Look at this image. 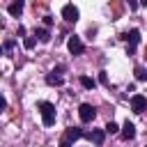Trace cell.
<instances>
[{"mask_svg": "<svg viewBox=\"0 0 147 147\" xmlns=\"http://www.w3.org/2000/svg\"><path fill=\"white\" fill-rule=\"evenodd\" d=\"M37 108H39V113H41V124L44 126H53L55 124V106L51 103V101H39L37 103Z\"/></svg>", "mask_w": 147, "mask_h": 147, "instance_id": "obj_1", "label": "cell"}, {"mask_svg": "<svg viewBox=\"0 0 147 147\" xmlns=\"http://www.w3.org/2000/svg\"><path fill=\"white\" fill-rule=\"evenodd\" d=\"M80 138H85V131L80 129V126H69L67 131H64V136L60 138V147H71L76 140H80Z\"/></svg>", "mask_w": 147, "mask_h": 147, "instance_id": "obj_2", "label": "cell"}, {"mask_svg": "<svg viewBox=\"0 0 147 147\" xmlns=\"http://www.w3.org/2000/svg\"><path fill=\"white\" fill-rule=\"evenodd\" d=\"M119 39H124V41H129V48H126V55H133V51H136V46H138V41H140V30H129V32H122L119 34Z\"/></svg>", "mask_w": 147, "mask_h": 147, "instance_id": "obj_3", "label": "cell"}, {"mask_svg": "<svg viewBox=\"0 0 147 147\" xmlns=\"http://www.w3.org/2000/svg\"><path fill=\"white\" fill-rule=\"evenodd\" d=\"M78 117H80V122H92L94 117H96V108L92 106V103H80L78 106Z\"/></svg>", "mask_w": 147, "mask_h": 147, "instance_id": "obj_4", "label": "cell"}, {"mask_svg": "<svg viewBox=\"0 0 147 147\" xmlns=\"http://www.w3.org/2000/svg\"><path fill=\"white\" fill-rule=\"evenodd\" d=\"M78 16H80V11H78L76 5H64V7H62V18H64L67 23H76Z\"/></svg>", "mask_w": 147, "mask_h": 147, "instance_id": "obj_5", "label": "cell"}, {"mask_svg": "<svg viewBox=\"0 0 147 147\" xmlns=\"http://www.w3.org/2000/svg\"><path fill=\"white\" fill-rule=\"evenodd\" d=\"M67 48H69V53L71 55H80L83 51H85V46H83V41H80V37H69V41H67Z\"/></svg>", "mask_w": 147, "mask_h": 147, "instance_id": "obj_6", "label": "cell"}, {"mask_svg": "<svg viewBox=\"0 0 147 147\" xmlns=\"http://www.w3.org/2000/svg\"><path fill=\"white\" fill-rule=\"evenodd\" d=\"M62 69H64V67H57V69H53L51 74H46V83H48V85H55V87H62V85H64V78L60 76Z\"/></svg>", "mask_w": 147, "mask_h": 147, "instance_id": "obj_7", "label": "cell"}, {"mask_svg": "<svg viewBox=\"0 0 147 147\" xmlns=\"http://www.w3.org/2000/svg\"><path fill=\"white\" fill-rule=\"evenodd\" d=\"M145 108H147V99L142 94H133L131 96V110L140 115V113H145Z\"/></svg>", "mask_w": 147, "mask_h": 147, "instance_id": "obj_8", "label": "cell"}, {"mask_svg": "<svg viewBox=\"0 0 147 147\" xmlns=\"http://www.w3.org/2000/svg\"><path fill=\"white\" fill-rule=\"evenodd\" d=\"M85 138L101 147V145H103V140H106V129H92V131H87V133H85Z\"/></svg>", "mask_w": 147, "mask_h": 147, "instance_id": "obj_9", "label": "cell"}, {"mask_svg": "<svg viewBox=\"0 0 147 147\" xmlns=\"http://www.w3.org/2000/svg\"><path fill=\"white\" fill-rule=\"evenodd\" d=\"M122 138L124 140H133L136 138V126H133V122H124V126H122Z\"/></svg>", "mask_w": 147, "mask_h": 147, "instance_id": "obj_10", "label": "cell"}, {"mask_svg": "<svg viewBox=\"0 0 147 147\" xmlns=\"http://www.w3.org/2000/svg\"><path fill=\"white\" fill-rule=\"evenodd\" d=\"M7 11H9V14L14 16V18H18V16L23 14V0H14V2H11L9 7H7Z\"/></svg>", "mask_w": 147, "mask_h": 147, "instance_id": "obj_11", "label": "cell"}, {"mask_svg": "<svg viewBox=\"0 0 147 147\" xmlns=\"http://www.w3.org/2000/svg\"><path fill=\"white\" fill-rule=\"evenodd\" d=\"M34 37H37L39 41H44V44L51 41V32H48L46 28H37V30H34Z\"/></svg>", "mask_w": 147, "mask_h": 147, "instance_id": "obj_12", "label": "cell"}, {"mask_svg": "<svg viewBox=\"0 0 147 147\" xmlns=\"http://www.w3.org/2000/svg\"><path fill=\"white\" fill-rule=\"evenodd\" d=\"M80 85H83L85 90H94V87H96V80L90 78V76H80Z\"/></svg>", "mask_w": 147, "mask_h": 147, "instance_id": "obj_13", "label": "cell"}, {"mask_svg": "<svg viewBox=\"0 0 147 147\" xmlns=\"http://www.w3.org/2000/svg\"><path fill=\"white\" fill-rule=\"evenodd\" d=\"M136 78L147 83V69H145V67H136Z\"/></svg>", "mask_w": 147, "mask_h": 147, "instance_id": "obj_14", "label": "cell"}, {"mask_svg": "<svg viewBox=\"0 0 147 147\" xmlns=\"http://www.w3.org/2000/svg\"><path fill=\"white\" fill-rule=\"evenodd\" d=\"M34 44H37V37H25L23 39V46L30 51V48H34Z\"/></svg>", "mask_w": 147, "mask_h": 147, "instance_id": "obj_15", "label": "cell"}, {"mask_svg": "<svg viewBox=\"0 0 147 147\" xmlns=\"http://www.w3.org/2000/svg\"><path fill=\"white\" fill-rule=\"evenodd\" d=\"M117 131H119V126H117L115 122H108V124H106V133H117Z\"/></svg>", "mask_w": 147, "mask_h": 147, "instance_id": "obj_16", "label": "cell"}, {"mask_svg": "<svg viewBox=\"0 0 147 147\" xmlns=\"http://www.w3.org/2000/svg\"><path fill=\"white\" fill-rule=\"evenodd\" d=\"M11 48H14V39H7V41L2 44V51H5V53H9Z\"/></svg>", "mask_w": 147, "mask_h": 147, "instance_id": "obj_17", "label": "cell"}, {"mask_svg": "<svg viewBox=\"0 0 147 147\" xmlns=\"http://www.w3.org/2000/svg\"><path fill=\"white\" fill-rule=\"evenodd\" d=\"M99 83H103V85H108V76H106V71H101V74H99Z\"/></svg>", "mask_w": 147, "mask_h": 147, "instance_id": "obj_18", "label": "cell"}, {"mask_svg": "<svg viewBox=\"0 0 147 147\" xmlns=\"http://www.w3.org/2000/svg\"><path fill=\"white\" fill-rule=\"evenodd\" d=\"M138 5H140V0H129V9H138Z\"/></svg>", "mask_w": 147, "mask_h": 147, "instance_id": "obj_19", "label": "cell"}, {"mask_svg": "<svg viewBox=\"0 0 147 147\" xmlns=\"http://www.w3.org/2000/svg\"><path fill=\"white\" fill-rule=\"evenodd\" d=\"M44 25H53V16H44Z\"/></svg>", "mask_w": 147, "mask_h": 147, "instance_id": "obj_20", "label": "cell"}, {"mask_svg": "<svg viewBox=\"0 0 147 147\" xmlns=\"http://www.w3.org/2000/svg\"><path fill=\"white\" fill-rule=\"evenodd\" d=\"M16 34H18V37H25V28H23V25H18V30H16Z\"/></svg>", "mask_w": 147, "mask_h": 147, "instance_id": "obj_21", "label": "cell"}, {"mask_svg": "<svg viewBox=\"0 0 147 147\" xmlns=\"http://www.w3.org/2000/svg\"><path fill=\"white\" fill-rule=\"evenodd\" d=\"M140 5H142V7H147V0H140Z\"/></svg>", "mask_w": 147, "mask_h": 147, "instance_id": "obj_22", "label": "cell"}]
</instances>
